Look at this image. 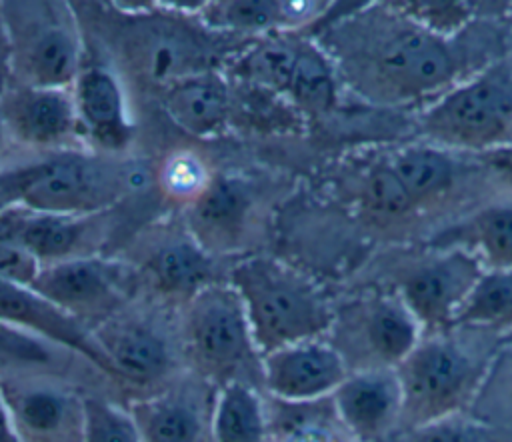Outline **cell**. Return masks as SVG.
Returning <instances> with one entry per match:
<instances>
[{
	"mask_svg": "<svg viewBox=\"0 0 512 442\" xmlns=\"http://www.w3.org/2000/svg\"><path fill=\"white\" fill-rule=\"evenodd\" d=\"M504 2L456 36H442L398 2L330 8L310 36L332 60L356 102L384 112H418L488 64L510 56Z\"/></svg>",
	"mask_w": 512,
	"mask_h": 442,
	"instance_id": "cell-1",
	"label": "cell"
},
{
	"mask_svg": "<svg viewBox=\"0 0 512 442\" xmlns=\"http://www.w3.org/2000/svg\"><path fill=\"white\" fill-rule=\"evenodd\" d=\"M202 4V2H200ZM186 2L164 4H86L74 10L88 16V30L102 44L118 70L142 82L166 88L168 84L204 70H222L252 40L216 32ZM116 70V72H118Z\"/></svg>",
	"mask_w": 512,
	"mask_h": 442,
	"instance_id": "cell-2",
	"label": "cell"
},
{
	"mask_svg": "<svg viewBox=\"0 0 512 442\" xmlns=\"http://www.w3.org/2000/svg\"><path fill=\"white\" fill-rule=\"evenodd\" d=\"M500 346L502 336L484 328L422 334L396 366L404 398L400 430L468 412Z\"/></svg>",
	"mask_w": 512,
	"mask_h": 442,
	"instance_id": "cell-3",
	"label": "cell"
},
{
	"mask_svg": "<svg viewBox=\"0 0 512 442\" xmlns=\"http://www.w3.org/2000/svg\"><path fill=\"white\" fill-rule=\"evenodd\" d=\"M132 188V170L110 154L58 150L0 170V214L28 210L94 216L108 212Z\"/></svg>",
	"mask_w": 512,
	"mask_h": 442,
	"instance_id": "cell-4",
	"label": "cell"
},
{
	"mask_svg": "<svg viewBox=\"0 0 512 442\" xmlns=\"http://www.w3.org/2000/svg\"><path fill=\"white\" fill-rule=\"evenodd\" d=\"M262 356L304 340L326 338L334 300L302 270L270 256H250L228 272Z\"/></svg>",
	"mask_w": 512,
	"mask_h": 442,
	"instance_id": "cell-5",
	"label": "cell"
},
{
	"mask_svg": "<svg viewBox=\"0 0 512 442\" xmlns=\"http://www.w3.org/2000/svg\"><path fill=\"white\" fill-rule=\"evenodd\" d=\"M368 270L360 286L396 294L418 320L422 334L450 328L484 272L478 258L464 248L428 242L390 246Z\"/></svg>",
	"mask_w": 512,
	"mask_h": 442,
	"instance_id": "cell-6",
	"label": "cell"
},
{
	"mask_svg": "<svg viewBox=\"0 0 512 442\" xmlns=\"http://www.w3.org/2000/svg\"><path fill=\"white\" fill-rule=\"evenodd\" d=\"M412 124L416 138L460 154L512 146V56L488 64L418 110Z\"/></svg>",
	"mask_w": 512,
	"mask_h": 442,
	"instance_id": "cell-7",
	"label": "cell"
},
{
	"mask_svg": "<svg viewBox=\"0 0 512 442\" xmlns=\"http://www.w3.org/2000/svg\"><path fill=\"white\" fill-rule=\"evenodd\" d=\"M182 346L192 372L216 388L240 382L264 392V356L228 280L202 288L184 304Z\"/></svg>",
	"mask_w": 512,
	"mask_h": 442,
	"instance_id": "cell-8",
	"label": "cell"
},
{
	"mask_svg": "<svg viewBox=\"0 0 512 442\" xmlns=\"http://www.w3.org/2000/svg\"><path fill=\"white\" fill-rule=\"evenodd\" d=\"M2 14L10 44V82L72 88L86 42L78 14L60 0H8Z\"/></svg>",
	"mask_w": 512,
	"mask_h": 442,
	"instance_id": "cell-9",
	"label": "cell"
},
{
	"mask_svg": "<svg viewBox=\"0 0 512 442\" xmlns=\"http://www.w3.org/2000/svg\"><path fill=\"white\" fill-rule=\"evenodd\" d=\"M348 372L396 368L422 338V328L404 302L382 288L360 286L334 304L326 336Z\"/></svg>",
	"mask_w": 512,
	"mask_h": 442,
	"instance_id": "cell-10",
	"label": "cell"
},
{
	"mask_svg": "<svg viewBox=\"0 0 512 442\" xmlns=\"http://www.w3.org/2000/svg\"><path fill=\"white\" fill-rule=\"evenodd\" d=\"M340 200L374 230L378 238L404 246L432 236L428 222L394 172L386 148H366L346 160L334 178Z\"/></svg>",
	"mask_w": 512,
	"mask_h": 442,
	"instance_id": "cell-11",
	"label": "cell"
},
{
	"mask_svg": "<svg viewBox=\"0 0 512 442\" xmlns=\"http://www.w3.org/2000/svg\"><path fill=\"white\" fill-rule=\"evenodd\" d=\"M134 276L128 264L92 254L44 264L30 288L94 332L124 310Z\"/></svg>",
	"mask_w": 512,
	"mask_h": 442,
	"instance_id": "cell-12",
	"label": "cell"
},
{
	"mask_svg": "<svg viewBox=\"0 0 512 442\" xmlns=\"http://www.w3.org/2000/svg\"><path fill=\"white\" fill-rule=\"evenodd\" d=\"M0 396L16 442H84V396L52 374L0 376Z\"/></svg>",
	"mask_w": 512,
	"mask_h": 442,
	"instance_id": "cell-13",
	"label": "cell"
},
{
	"mask_svg": "<svg viewBox=\"0 0 512 442\" xmlns=\"http://www.w3.org/2000/svg\"><path fill=\"white\" fill-rule=\"evenodd\" d=\"M218 388L198 374L172 378L130 402L142 442H210Z\"/></svg>",
	"mask_w": 512,
	"mask_h": 442,
	"instance_id": "cell-14",
	"label": "cell"
},
{
	"mask_svg": "<svg viewBox=\"0 0 512 442\" xmlns=\"http://www.w3.org/2000/svg\"><path fill=\"white\" fill-rule=\"evenodd\" d=\"M0 120L6 134L24 146L58 152L86 144L72 88H40L10 82L0 94Z\"/></svg>",
	"mask_w": 512,
	"mask_h": 442,
	"instance_id": "cell-15",
	"label": "cell"
},
{
	"mask_svg": "<svg viewBox=\"0 0 512 442\" xmlns=\"http://www.w3.org/2000/svg\"><path fill=\"white\" fill-rule=\"evenodd\" d=\"M0 320L90 362L96 370L118 382L94 332L30 286L0 280Z\"/></svg>",
	"mask_w": 512,
	"mask_h": 442,
	"instance_id": "cell-16",
	"label": "cell"
},
{
	"mask_svg": "<svg viewBox=\"0 0 512 442\" xmlns=\"http://www.w3.org/2000/svg\"><path fill=\"white\" fill-rule=\"evenodd\" d=\"M122 312L98 326L94 338L108 356L118 382L162 388L176 368L172 342L150 318Z\"/></svg>",
	"mask_w": 512,
	"mask_h": 442,
	"instance_id": "cell-17",
	"label": "cell"
},
{
	"mask_svg": "<svg viewBox=\"0 0 512 442\" xmlns=\"http://www.w3.org/2000/svg\"><path fill=\"white\" fill-rule=\"evenodd\" d=\"M72 96L80 132L90 150L112 156L130 144L134 124L116 68L84 58L72 84Z\"/></svg>",
	"mask_w": 512,
	"mask_h": 442,
	"instance_id": "cell-18",
	"label": "cell"
},
{
	"mask_svg": "<svg viewBox=\"0 0 512 442\" xmlns=\"http://www.w3.org/2000/svg\"><path fill=\"white\" fill-rule=\"evenodd\" d=\"M348 374L346 362L328 338L290 344L262 358L264 392L282 402L330 398Z\"/></svg>",
	"mask_w": 512,
	"mask_h": 442,
	"instance_id": "cell-19",
	"label": "cell"
},
{
	"mask_svg": "<svg viewBox=\"0 0 512 442\" xmlns=\"http://www.w3.org/2000/svg\"><path fill=\"white\" fill-rule=\"evenodd\" d=\"M330 398L356 442H384L400 430L404 398L396 368L350 372Z\"/></svg>",
	"mask_w": 512,
	"mask_h": 442,
	"instance_id": "cell-20",
	"label": "cell"
},
{
	"mask_svg": "<svg viewBox=\"0 0 512 442\" xmlns=\"http://www.w3.org/2000/svg\"><path fill=\"white\" fill-rule=\"evenodd\" d=\"M254 186L238 176L220 172L186 208V230L212 256L240 244L254 208Z\"/></svg>",
	"mask_w": 512,
	"mask_h": 442,
	"instance_id": "cell-21",
	"label": "cell"
},
{
	"mask_svg": "<svg viewBox=\"0 0 512 442\" xmlns=\"http://www.w3.org/2000/svg\"><path fill=\"white\" fill-rule=\"evenodd\" d=\"M330 4L312 0H220L202 2L198 16L216 32L262 38L276 32L308 30L326 14Z\"/></svg>",
	"mask_w": 512,
	"mask_h": 442,
	"instance_id": "cell-22",
	"label": "cell"
},
{
	"mask_svg": "<svg viewBox=\"0 0 512 442\" xmlns=\"http://www.w3.org/2000/svg\"><path fill=\"white\" fill-rule=\"evenodd\" d=\"M94 216L40 214L28 210H8L0 214V224L10 230L42 264H54L70 258L92 256L96 236L102 230Z\"/></svg>",
	"mask_w": 512,
	"mask_h": 442,
	"instance_id": "cell-23",
	"label": "cell"
},
{
	"mask_svg": "<svg viewBox=\"0 0 512 442\" xmlns=\"http://www.w3.org/2000/svg\"><path fill=\"white\" fill-rule=\"evenodd\" d=\"M160 104L180 130L212 138L230 120L232 88L222 70H204L162 88Z\"/></svg>",
	"mask_w": 512,
	"mask_h": 442,
	"instance_id": "cell-24",
	"label": "cell"
},
{
	"mask_svg": "<svg viewBox=\"0 0 512 442\" xmlns=\"http://www.w3.org/2000/svg\"><path fill=\"white\" fill-rule=\"evenodd\" d=\"M426 242L464 248L484 270H512V200H488Z\"/></svg>",
	"mask_w": 512,
	"mask_h": 442,
	"instance_id": "cell-25",
	"label": "cell"
},
{
	"mask_svg": "<svg viewBox=\"0 0 512 442\" xmlns=\"http://www.w3.org/2000/svg\"><path fill=\"white\" fill-rule=\"evenodd\" d=\"M216 260L206 252L186 230L156 244L148 254L144 268L158 292L170 298H180L184 304L202 288L216 284Z\"/></svg>",
	"mask_w": 512,
	"mask_h": 442,
	"instance_id": "cell-26",
	"label": "cell"
},
{
	"mask_svg": "<svg viewBox=\"0 0 512 442\" xmlns=\"http://www.w3.org/2000/svg\"><path fill=\"white\" fill-rule=\"evenodd\" d=\"M272 442H356L336 414L332 398L266 404Z\"/></svg>",
	"mask_w": 512,
	"mask_h": 442,
	"instance_id": "cell-27",
	"label": "cell"
},
{
	"mask_svg": "<svg viewBox=\"0 0 512 442\" xmlns=\"http://www.w3.org/2000/svg\"><path fill=\"white\" fill-rule=\"evenodd\" d=\"M262 390L248 384L218 388L210 442H272Z\"/></svg>",
	"mask_w": 512,
	"mask_h": 442,
	"instance_id": "cell-28",
	"label": "cell"
},
{
	"mask_svg": "<svg viewBox=\"0 0 512 442\" xmlns=\"http://www.w3.org/2000/svg\"><path fill=\"white\" fill-rule=\"evenodd\" d=\"M452 326L484 328L504 338L512 330V270H484Z\"/></svg>",
	"mask_w": 512,
	"mask_h": 442,
	"instance_id": "cell-29",
	"label": "cell"
},
{
	"mask_svg": "<svg viewBox=\"0 0 512 442\" xmlns=\"http://www.w3.org/2000/svg\"><path fill=\"white\" fill-rule=\"evenodd\" d=\"M72 354L0 320V376L50 374Z\"/></svg>",
	"mask_w": 512,
	"mask_h": 442,
	"instance_id": "cell-30",
	"label": "cell"
},
{
	"mask_svg": "<svg viewBox=\"0 0 512 442\" xmlns=\"http://www.w3.org/2000/svg\"><path fill=\"white\" fill-rule=\"evenodd\" d=\"M466 414L512 432V344L502 342Z\"/></svg>",
	"mask_w": 512,
	"mask_h": 442,
	"instance_id": "cell-31",
	"label": "cell"
},
{
	"mask_svg": "<svg viewBox=\"0 0 512 442\" xmlns=\"http://www.w3.org/2000/svg\"><path fill=\"white\" fill-rule=\"evenodd\" d=\"M384 442H512V432L480 422L464 412L400 430Z\"/></svg>",
	"mask_w": 512,
	"mask_h": 442,
	"instance_id": "cell-32",
	"label": "cell"
},
{
	"mask_svg": "<svg viewBox=\"0 0 512 442\" xmlns=\"http://www.w3.org/2000/svg\"><path fill=\"white\" fill-rule=\"evenodd\" d=\"M504 2H494L492 8H484L486 2H440V0H410L398 2V6L412 16L418 24L442 36H456L464 32L478 18L498 10Z\"/></svg>",
	"mask_w": 512,
	"mask_h": 442,
	"instance_id": "cell-33",
	"label": "cell"
},
{
	"mask_svg": "<svg viewBox=\"0 0 512 442\" xmlns=\"http://www.w3.org/2000/svg\"><path fill=\"white\" fill-rule=\"evenodd\" d=\"M84 408V442H142L128 408H120L96 396H84Z\"/></svg>",
	"mask_w": 512,
	"mask_h": 442,
	"instance_id": "cell-34",
	"label": "cell"
},
{
	"mask_svg": "<svg viewBox=\"0 0 512 442\" xmlns=\"http://www.w3.org/2000/svg\"><path fill=\"white\" fill-rule=\"evenodd\" d=\"M160 182L168 196L176 200H188L190 204L206 188V184L210 182V174L196 156L182 152L166 160Z\"/></svg>",
	"mask_w": 512,
	"mask_h": 442,
	"instance_id": "cell-35",
	"label": "cell"
},
{
	"mask_svg": "<svg viewBox=\"0 0 512 442\" xmlns=\"http://www.w3.org/2000/svg\"><path fill=\"white\" fill-rule=\"evenodd\" d=\"M42 266L44 264L0 224V280L18 286H32Z\"/></svg>",
	"mask_w": 512,
	"mask_h": 442,
	"instance_id": "cell-36",
	"label": "cell"
},
{
	"mask_svg": "<svg viewBox=\"0 0 512 442\" xmlns=\"http://www.w3.org/2000/svg\"><path fill=\"white\" fill-rule=\"evenodd\" d=\"M478 162L490 192L498 198L512 196V146L472 154Z\"/></svg>",
	"mask_w": 512,
	"mask_h": 442,
	"instance_id": "cell-37",
	"label": "cell"
},
{
	"mask_svg": "<svg viewBox=\"0 0 512 442\" xmlns=\"http://www.w3.org/2000/svg\"><path fill=\"white\" fill-rule=\"evenodd\" d=\"M8 84H10V44H8L2 2H0V94L6 90Z\"/></svg>",
	"mask_w": 512,
	"mask_h": 442,
	"instance_id": "cell-38",
	"label": "cell"
},
{
	"mask_svg": "<svg viewBox=\"0 0 512 442\" xmlns=\"http://www.w3.org/2000/svg\"><path fill=\"white\" fill-rule=\"evenodd\" d=\"M0 442H16V438L10 430V424H8V416H6V410H4L2 396H0Z\"/></svg>",
	"mask_w": 512,
	"mask_h": 442,
	"instance_id": "cell-39",
	"label": "cell"
},
{
	"mask_svg": "<svg viewBox=\"0 0 512 442\" xmlns=\"http://www.w3.org/2000/svg\"><path fill=\"white\" fill-rule=\"evenodd\" d=\"M506 28H508V54L512 56V2L508 4V14H506Z\"/></svg>",
	"mask_w": 512,
	"mask_h": 442,
	"instance_id": "cell-40",
	"label": "cell"
},
{
	"mask_svg": "<svg viewBox=\"0 0 512 442\" xmlns=\"http://www.w3.org/2000/svg\"><path fill=\"white\" fill-rule=\"evenodd\" d=\"M4 138H6V130H4L2 120H0V150H2V146H4Z\"/></svg>",
	"mask_w": 512,
	"mask_h": 442,
	"instance_id": "cell-41",
	"label": "cell"
},
{
	"mask_svg": "<svg viewBox=\"0 0 512 442\" xmlns=\"http://www.w3.org/2000/svg\"><path fill=\"white\" fill-rule=\"evenodd\" d=\"M502 342H504V344H512V330L502 338Z\"/></svg>",
	"mask_w": 512,
	"mask_h": 442,
	"instance_id": "cell-42",
	"label": "cell"
}]
</instances>
